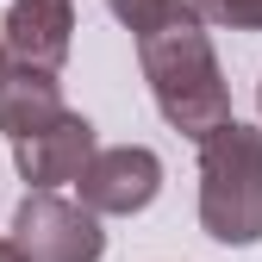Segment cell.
Segmentation results:
<instances>
[{"mask_svg":"<svg viewBox=\"0 0 262 262\" xmlns=\"http://www.w3.org/2000/svg\"><path fill=\"white\" fill-rule=\"evenodd\" d=\"M138 56H144V81L156 94L162 119L187 138H212L219 125H231V88L219 75V56L206 44V25L181 13L162 31L138 38Z\"/></svg>","mask_w":262,"mask_h":262,"instance_id":"cell-1","label":"cell"},{"mask_svg":"<svg viewBox=\"0 0 262 262\" xmlns=\"http://www.w3.org/2000/svg\"><path fill=\"white\" fill-rule=\"evenodd\" d=\"M200 225L219 244H256L262 237V131L256 125H219L200 138Z\"/></svg>","mask_w":262,"mask_h":262,"instance_id":"cell-2","label":"cell"},{"mask_svg":"<svg viewBox=\"0 0 262 262\" xmlns=\"http://www.w3.org/2000/svg\"><path fill=\"white\" fill-rule=\"evenodd\" d=\"M25 262H100L106 256V231L81 200L62 193H25L13 212V237H7Z\"/></svg>","mask_w":262,"mask_h":262,"instance_id":"cell-3","label":"cell"},{"mask_svg":"<svg viewBox=\"0 0 262 262\" xmlns=\"http://www.w3.org/2000/svg\"><path fill=\"white\" fill-rule=\"evenodd\" d=\"M81 206L94 219H131L162 193V156L144 144H119V150H94V162L81 169Z\"/></svg>","mask_w":262,"mask_h":262,"instance_id":"cell-4","label":"cell"},{"mask_svg":"<svg viewBox=\"0 0 262 262\" xmlns=\"http://www.w3.org/2000/svg\"><path fill=\"white\" fill-rule=\"evenodd\" d=\"M94 150H100V144H94V125L81 113H62L50 131L13 144V162H19V175H25L31 193H56V187L81 181V169L94 162Z\"/></svg>","mask_w":262,"mask_h":262,"instance_id":"cell-5","label":"cell"},{"mask_svg":"<svg viewBox=\"0 0 262 262\" xmlns=\"http://www.w3.org/2000/svg\"><path fill=\"white\" fill-rule=\"evenodd\" d=\"M69 31H75L69 0H13V7H7V25H0V44H7L13 69H44V75H56L62 56H69Z\"/></svg>","mask_w":262,"mask_h":262,"instance_id":"cell-6","label":"cell"},{"mask_svg":"<svg viewBox=\"0 0 262 262\" xmlns=\"http://www.w3.org/2000/svg\"><path fill=\"white\" fill-rule=\"evenodd\" d=\"M62 113V88L56 75L44 69H7L0 75V131H7V144H25V138H38V131H50Z\"/></svg>","mask_w":262,"mask_h":262,"instance_id":"cell-7","label":"cell"},{"mask_svg":"<svg viewBox=\"0 0 262 262\" xmlns=\"http://www.w3.org/2000/svg\"><path fill=\"white\" fill-rule=\"evenodd\" d=\"M113 7V19L119 25H131L138 38H150V31H162L169 19H181V13H193L187 0H106Z\"/></svg>","mask_w":262,"mask_h":262,"instance_id":"cell-8","label":"cell"},{"mask_svg":"<svg viewBox=\"0 0 262 262\" xmlns=\"http://www.w3.org/2000/svg\"><path fill=\"white\" fill-rule=\"evenodd\" d=\"M193 19H219L231 31H262V0H187Z\"/></svg>","mask_w":262,"mask_h":262,"instance_id":"cell-9","label":"cell"},{"mask_svg":"<svg viewBox=\"0 0 262 262\" xmlns=\"http://www.w3.org/2000/svg\"><path fill=\"white\" fill-rule=\"evenodd\" d=\"M0 262H25V256H19V250H13L7 237H0Z\"/></svg>","mask_w":262,"mask_h":262,"instance_id":"cell-10","label":"cell"},{"mask_svg":"<svg viewBox=\"0 0 262 262\" xmlns=\"http://www.w3.org/2000/svg\"><path fill=\"white\" fill-rule=\"evenodd\" d=\"M0 75H7V44H0Z\"/></svg>","mask_w":262,"mask_h":262,"instance_id":"cell-11","label":"cell"},{"mask_svg":"<svg viewBox=\"0 0 262 262\" xmlns=\"http://www.w3.org/2000/svg\"><path fill=\"white\" fill-rule=\"evenodd\" d=\"M256 100H262V88H256Z\"/></svg>","mask_w":262,"mask_h":262,"instance_id":"cell-12","label":"cell"}]
</instances>
